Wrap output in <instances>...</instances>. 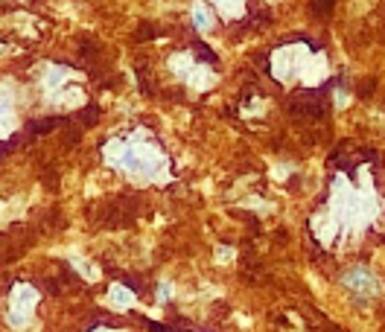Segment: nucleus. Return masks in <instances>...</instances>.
I'll return each mask as SVG.
<instances>
[{
  "mask_svg": "<svg viewBox=\"0 0 385 332\" xmlns=\"http://www.w3.org/2000/svg\"><path fill=\"white\" fill-rule=\"evenodd\" d=\"M379 196L374 189L371 172H359V181L354 184L347 175H336L330 181V199L324 207H318L309 219L312 236L324 248H342L347 239H356L374 224L379 216Z\"/></svg>",
  "mask_w": 385,
  "mask_h": 332,
  "instance_id": "obj_1",
  "label": "nucleus"
},
{
  "mask_svg": "<svg viewBox=\"0 0 385 332\" xmlns=\"http://www.w3.org/2000/svg\"><path fill=\"white\" fill-rule=\"evenodd\" d=\"M102 157L108 166L122 169L134 181L161 184L169 178V157L144 129H137L129 140H108L102 146Z\"/></svg>",
  "mask_w": 385,
  "mask_h": 332,
  "instance_id": "obj_2",
  "label": "nucleus"
},
{
  "mask_svg": "<svg viewBox=\"0 0 385 332\" xmlns=\"http://www.w3.org/2000/svg\"><path fill=\"white\" fill-rule=\"evenodd\" d=\"M272 76L284 85H307L315 87L327 82L330 64L321 50H312L309 44H284L272 52Z\"/></svg>",
  "mask_w": 385,
  "mask_h": 332,
  "instance_id": "obj_3",
  "label": "nucleus"
},
{
  "mask_svg": "<svg viewBox=\"0 0 385 332\" xmlns=\"http://www.w3.org/2000/svg\"><path fill=\"white\" fill-rule=\"evenodd\" d=\"M35 303H38V291L29 283H15L9 291V309H6V321L12 329H27L32 321Z\"/></svg>",
  "mask_w": 385,
  "mask_h": 332,
  "instance_id": "obj_4",
  "label": "nucleus"
},
{
  "mask_svg": "<svg viewBox=\"0 0 385 332\" xmlns=\"http://www.w3.org/2000/svg\"><path fill=\"white\" fill-rule=\"evenodd\" d=\"M342 286L356 297V301L368 303L374 301V297L382 294V280L368 268V266H350L344 274H342Z\"/></svg>",
  "mask_w": 385,
  "mask_h": 332,
  "instance_id": "obj_5",
  "label": "nucleus"
},
{
  "mask_svg": "<svg viewBox=\"0 0 385 332\" xmlns=\"http://www.w3.org/2000/svg\"><path fill=\"white\" fill-rule=\"evenodd\" d=\"M44 91H47V96L52 99V96H56V94H62L64 91V85L70 82V79H74V73H70V70L67 67H59V64H50L47 70H44Z\"/></svg>",
  "mask_w": 385,
  "mask_h": 332,
  "instance_id": "obj_6",
  "label": "nucleus"
},
{
  "mask_svg": "<svg viewBox=\"0 0 385 332\" xmlns=\"http://www.w3.org/2000/svg\"><path fill=\"white\" fill-rule=\"evenodd\" d=\"M12 87L0 85V137H6L15 129V108H12Z\"/></svg>",
  "mask_w": 385,
  "mask_h": 332,
  "instance_id": "obj_7",
  "label": "nucleus"
},
{
  "mask_svg": "<svg viewBox=\"0 0 385 332\" xmlns=\"http://www.w3.org/2000/svg\"><path fill=\"white\" fill-rule=\"evenodd\" d=\"M184 82H187L196 94H204V91H210V87L216 85V73H214L210 67H204V64H192V70L187 73Z\"/></svg>",
  "mask_w": 385,
  "mask_h": 332,
  "instance_id": "obj_8",
  "label": "nucleus"
},
{
  "mask_svg": "<svg viewBox=\"0 0 385 332\" xmlns=\"http://www.w3.org/2000/svg\"><path fill=\"white\" fill-rule=\"evenodd\" d=\"M105 303H108L114 312H126V309H132V306L137 303V297H134L132 289H126L122 283H114V286L108 289V297H105Z\"/></svg>",
  "mask_w": 385,
  "mask_h": 332,
  "instance_id": "obj_9",
  "label": "nucleus"
},
{
  "mask_svg": "<svg viewBox=\"0 0 385 332\" xmlns=\"http://www.w3.org/2000/svg\"><path fill=\"white\" fill-rule=\"evenodd\" d=\"M190 17H192V24H196L199 32H210V29H214V12H210V6L204 3V0H192Z\"/></svg>",
  "mask_w": 385,
  "mask_h": 332,
  "instance_id": "obj_10",
  "label": "nucleus"
},
{
  "mask_svg": "<svg viewBox=\"0 0 385 332\" xmlns=\"http://www.w3.org/2000/svg\"><path fill=\"white\" fill-rule=\"evenodd\" d=\"M216 6V12L225 17V21H237V17L245 15V0H210Z\"/></svg>",
  "mask_w": 385,
  "mask_h": 332,
  "instance_id": "obj_11",
  "label": "nucleus"
},
{
  "mask_svg": "<svg viewBox=\"0 0 385 332\" xmlns=\"http://www.w3.org/2000/svg\"><path fill=\"white\" fill-rule=\"evenodd\" d=\"M169 297H172V286L167 283V280H164V283L161 286H158V303H167L169 301Z\"/></svg>",
  "mask_w": 385,
  "mask_h": 332,
  "instance_id": "obj_12",
  "label": "nucleus"
},
{
  "mask_svg": "<svg viewBox=\"0 0 385 332\" xmlns=\"http://www.w3.org/2000/svg\"><path fill=\"white\" fill-rule=\"evenodd\" d=\"M91 332H114V329H108V326H99V329H91Z\"/></svg>",
  "mask_w": 385,
  "mask_h": 332,
  "instance_id": "obj_13",
  "label": "nucleus"
},
{
  "mask_svg": "<svg viewBox=\"0 0 385 332\" xmlns=\"http://www.w3.org/2000/svg\"><path fill=\"white\" fill-rule=\"evenodd\" d=\"M269 3H277V0H269Z\"/></svg>",
  "mask_w": 385,
  "mask_h": 332,
  "instance_id": "obj_14",
  "label": "nucleus"
}]
</instances>
